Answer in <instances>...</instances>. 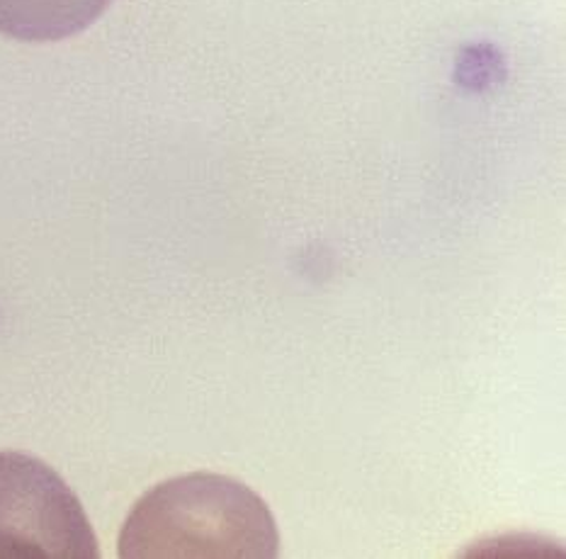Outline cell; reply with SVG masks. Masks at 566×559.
Masks as SVG:
<instances>
[{
	"instance_id": "obj_1",
	"label": "cell",
	"mask_w": 566,
	"mask_h": 559,
	"mask_svg": "<svg viewBox=\"0 0 566 559\" xmlns=\"http://www.w3.org/2000/svg\"><path fill=\"white\" fill-rule=\"evenodd\" d=\"M119 555L273 559L280 532L268 504L243 482L192 472L158 484L134 506Z\"/></svg>"
},
{
	"instance_id": "obj_2",
	"label": "cell",
	"mask_w": 566,
	"mask_h": 559,
	"mask_svg": "<svg viewBox=\"0 0 566 559\" xmlns=\"http://www.w3.org/2000/svg\"><path fill=\"white\" fill-rule=\"evenodd\" d=\"M0 557H101L78 496L32 455L0 453Z\"/></svg>"
},
{
	"instance_id": "obj_3",
	"label": "cell",
	"mask_w": 566,
	"mask_h": 559,
	"mask_svg": "<svg viewBox=\"0 0 566 559\" xmlns=\"http://www.w3.org/2000/svg\"><path fill=\"white\" fill-rule=\"evenodd\" d=\"M113 0H0V34L59 42L88 30Z\"/></svg>"
}]
</instances>
